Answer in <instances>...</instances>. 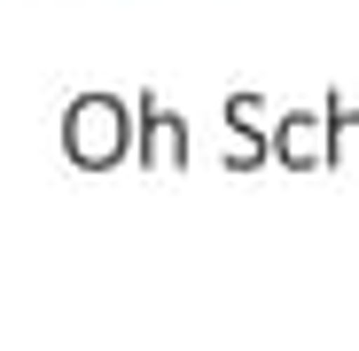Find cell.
Here are the masks:
<instances>
[{"instance_id": "6da1fadb", "label": "cell", "mask_w": 359, "mask_h": 351, "mask_svg": "<svg viewBox=\"0 0 359 351\" xmlns=\"http://www.w3.org/2000/svg\"><path fill=\"white\" fill-rule=\"evenodd\" d=\"M79 141H86V149H79L86 164H94V156H117V109L86 102V109H79Z\"/></svg>"}]
</instances>
